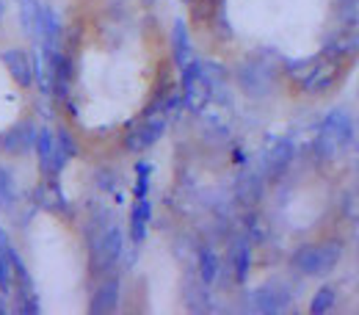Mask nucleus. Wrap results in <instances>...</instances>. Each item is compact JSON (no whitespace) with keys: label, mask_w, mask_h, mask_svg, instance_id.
<instances>
[{"label":"nucleus","mask_w":359,"mask_h":315,"mask_svg":"<svg viewBox=\"0 0 359 315\" xmlns=\"http://www.w3.org/2000/svg\"><path fill=\"white\" fill-rule=\"evenodd\" d=\"M86 243H89V269L94 276H105L119 266L125 255V232L122 227L102 219H91L86 227Z\"/></svg>","instance_id":"1"},{"label":"nucleus","mask_w":359,"mask_h":315,"mask_svg":"<svg viewBox=\"0 0 359 315\" xmlns=\"http://www.w3.org/2000/svg\"><path fill=\"white\" fill-rule=\"evenodd\" d=\"M354 133H357V128H354L351 114L346 108H332L318 128V135L313 141V155L320 163L340 158L348 149V144L354 141Z\"/></svg>","instance_id":"2"},{"label":"nucleus","mask_w":359,"mask_h":315,"mask_svg":"<svg viewBox=\"0 0 359 315\" xmlns=\"http://www.w3.org/2000/svg\"><path fill=\"white\" fill-rule=\"evenodd\" d=\"M340 257H343V243L332 238V241H320V243H302L293 252L290 263L304 276H326L329 271L337 269Z\"/></svg>","instance_id":"3"},{"label":"nucleus","mask_w":359,"mask_h":315,"mask_svg":"<svg viewBox=\"0 0 359 315\" xmlns=\"http://www.w3.org/2000/svg\"><path fill=\"white\" fill-rule=\"evenodd\" d=\"M276 78H279V69L266 55H252L238 67V86L252 100L269 97L276 89Z\"/></svg>","instance_id":"4"},{"label":"nucleus","mask_w":359,"mask_h":315,"mask_svg":"<svg viewBox=\"0 0 359 315\" xmlns=\"http://www.w3.org/2000/svg\"><path fill=\"white\" fill-rule=\"evenodd\" d=\"M180 72H182V75H180L182 105H185L191 114H202V111L210 105V100H213V86H210V81H208V75H205V69H202V61L194 58V61L185 64Z\"/></svg>","instance_id":"5"},{"label":"nucleus","mask_w":359,"mask_h":315,"mask_svg":"<svg viewBox=\"0 0 359 315\" xmlns=\"http://www.w3.org/2000/svg\"><path fill=\"white\" fill-rule=\"evenodd\" d=\"M348 61H351V58L332 55V53H320V58H318V64L313 67V72L299 83V89L304 91V94H313V97L326 94L329 89L337 86V81L343 78Z\"/></svg>","instance_id":"6"},{"label":"nucleus","mask_w":359,"mask_h":315,"mask_svg":"<svg viewBox=\"0 0 359 315\" xmlns=\"http://www.w3.org/2000/svg\"><path fill=\"white\" fill-rule=\"evenodd\" d=\"M166 130H169L166 114H141V119L125 130L122 144L128 152H147L166 135Z\"/></svg>","instance_id":"7"},{"label":"nucleus","mask_w":359,"mask_h":315,"mask_svg":"<svg viewBox=\"0 0 359 315\" xmlns=\"http://www.w3.org/2000/svg\"><path fill=\"white\" fill-rule=\"evenodd\" d=\"M42 55H45V72H47V83H50V94L55 100H67V94L72 89V78H75L72 58L61 47L42 50Z\"/></svg>","instance_id":"8"},{"label":"nucleus","mask_w":359,"mask_h":315,"mask_svg":"<svg viewBox=\"0 0 359 315\" xmlns=\"http://www.w3.org/2000/svg\"><path fill=\"white\" fill-rule=\"evenodd\" d=\"M36 133H39V125L34 119H20V122L8 125L6 130H0V152L11 155V158L31 155L36 147Z\"/></svg>","instance_id":"9"},{"label":"nucleus","mask_w":359,"mask_h":315,"mask_svg":"<svg viewBox=\"0 0 359 315\" xmlns=\"http://www.w3.org/2000/svg\"><path fill=\"white\" fill-rule=\"evenodd\" d=\"M296 158V144L290 138H273L263 152V177L266 182H276L287 175Z\"/></svg>","instance_id":"10"},{"label":"nucleus","mask_w":359,"mask_h":315,"mask_svg":"<svg viewBox=\"0 0 359 315\" xmlns=\"http://www.w3.org/2000/svg\"><path fill=\"white\" fill-rule=\"evenodd\" d=\"M290 299L293 296H290V290L282 282H266L257 290H252L249 304H252L255 313L273 315V313H285L290 307Z\"/></svg>","instance_id":"11"},{"label":"nucleus","mask_w":359,"mask_h":315,"mask_svg":"<svg viewBox=\"0 0 359 315\" xmlns=\"http://www.w3.org/2000/svg\"><path fill=\"white\" fill-rule=\"evenodd\" d=\"M232 194H235V202L241 208H246V210L257 208L266 199V177H263V172H252V169L238 172Z\"/></svg>","instance_id":"12"},{"label":"nucleus","mask_w":359,"mask_h":315,"mask_svg":"<svg viewBox=\"0 0 359 315\" xmlns=\"http://www.w3.org/2000/svg\"><path fill=\"white\" fill-rule=\"evenodd\" d=\"M6 72L11 75V81L20 86V89H31L34 86V55L22 47H11V50H3L0 55Z\"/></svg>","instance_id":"13"},{"label":"nucleus","mask_w":359,"mask_h":315,"mask_svg":"<svg viewBox=\"0 0 359 315\" xmlns=\"http://www.w3.org/2000/svg\"><path fill=\"white\" fill-rule=\"evenodd\" d=\"M119 296H122V282L119 276H102V282L94 288L89 299V313L94 315H108L119 307Z\"/></svg>","instance_id":"14"},{"label":"nucleus","mask_w":359,"mask_h":315,"mask_svg":"<svg viewBox=\"0 0 359 315\" xmlns=\"http://www.w3.org/2000/svg\"><path fill=\"white\" fill-rule=\"evenodd\" d=\"M34 202L36 208H42L47 213H55V216H64L69 213V202L64 196V188L58 185V177H45L34 188Z\"/></svg>","instance_id":"15"},{"label":"nucleus","mask_w":359,"mask_h":315,"mask_svg":"<svg viewBox=\"0 0 359 315\" xmlns=\"http://www.w3.org/2000/svg\"><path fill=\"white\" fill-rule=\"evenodd\" d=\"M229 269L235 276V285H246L249 282V271H252V241L241 232L229 241Z\"/></svg>","instance_id":"16"},{"label":"nucleus","mask_w":359,"mask_h":315,"mask_svg":"<svg viewBox=\"0 0 359 315\" xmlns=\"http://www.w3.org/2000/svg\"><path fill=\"white\" fill-rule=\"evenodd\" d=\"M149 222H152V202L147 196H138L130 208V243L133 246H141L147 241Z\"/></svg>","instance_id":"17"},{"label":"nucleus","mask_w":359,"mask_h":315,"mask_svg":"<svg viewBox=\"0 0 359 315\" xmlns=\"http://www.w3.org/2000/svg\"><path fill=\"white\" fill-rule=\"evenodd\" d=\"M172 58H175V64H177L180 69L196 58V55H194V42H191V34H188L185 20H175V25H172Z\"/></svg>","instance_id":"18"},{"label":"nucleus","mask_w":359,"mask_h":315,"mask_svg":"<svg viewBox=\"0 0 359 315\" xmlns=\"http://www.w3.org/2000/svg\"><path fill=\"white\" fill-rule=\"evenodd\" d=\"M196 269H199V282L205 288H213L219 274H222V257L213 246H199L196 252Z\"/></svg>","instance_id":"19"},{"label":"nucleus","mask_w":359,"mask_h":315,"mask_svg":"<svg viewBox=\"0 0 359 315\" xmlns=\"http://www.w3.org/2000/svg\"><path fill=\"white\" fill-rule=\"evenodd\" d=\"M359 50V34L354 28H343L337 34H332L323 45V53H332V55H343V58H354Z\"/></svg>","instance_id":"20"},{"label":"nucleus","mask_w":359,"mask_h":315,"mask_svg":"<svg viewBox=\"0 0 359 315\" xmlns=\"http://www.w3.org/2000/svg\"><path fill=\"white\" fill-rule=\"evenodd\" d=\"M243 235L252 241V243H266L271 238V224L263 213H257L255 208L243 216Z\"/></svg>","instance_id":"21"},{"label":"nucleus","mask_w":359,"mask_h":315,"mask_svg":"<svg viewBox=\"0 0 359 315\" xmlns=\"http://www.w3.org/2000/svg\"><path fill=\"white\" fill-rule=\"evenodd\" d=\"M20 199V188L6 163H0V210H11Z\"/></svg>","instance_id":"22"},{"label":"nucleus","mask_w":359,"mask_h":315,"mask_svg":"<svg viewBox=\"0 0 359 315\" xmlns=\"http://www.w3.org/2000/svg\"><path fill=\"white\" fill-rule=\"evenodd\" d=\"M53 147H55V133H53V128H50V125H42V128H39V133H36V147H34V152H36V161H39V169H42V175L47 172V163H50Z\"/></svg>","instance_id":"23"},{"label":"nucleus","mask_w":359,"mask_h":315,"mask_svg":"<svg viewBox=\"0 0 359 315\" xmlns=\"http://www.w3.org/2000/svg\"><path fill=\"white\" fill-rule=\"evenodd\" d=\"M318 58H320V53H318V55H310V58H287V61L282 64V69H285V75H287L293 83H302V81L313 72Z\"/></svg>","instance_id":"24"},{"label":"nucleus","mask_w":359,"mask_h":315,"mask_svg":"<svg viewBox=\"0 0 359 315\" xmlns=\"http://www.w3.org/2000/svg\"><path fill=\"white\" fill-rule=\"evenodd\" d=\"M334 17H337L340 28L359 31V0H337L334 3Z\"/></svg>","instance_id":"25"},{"label":"nucleus","mask_w":359,"mask_h":315,"mask_svg":"<svg viewBox=\"0 0 359 315\" xmlns=\"http://www.w3.org/2000/svg\"><path fill=\"white\" fill-rule=\"evenodd\" d=\"M334 302H337L334 288H332V285H320V288L315 290L313 302H310V313L313 315L329 313V310H334Z\"/></svg>","instance_id":"26"},{"label":"nucleus","mask_w":359,"mask_h":315,"mask_svg":"<svg viewBox=\"0 0 359 315\" xmlns=\"http://www.w3.org/2000/svg\"><path fill=\"white\" fill-rule=\"evenodd\" d=\"M226 0H191L188 6H191V14L196 17V20H205V22H210L213 20V14L219 11V8H224Z\"/></svg>","instance_id":"27"},{"label":"nucleus","mask_w":359,"mask_h":315,"mask_svg":"<svg viewBox=\"0 0 359 315\" xmlns=\"http://www.w3.org/2000/svg\"><path fill=\"white\" fill-rule=\"evenodd\" d=\"M53 133H55V147H58L69 161H72V158H78V152H81V149H78L75 135L69 133L67 128H53Z\"/></svg>","instance_id":"28"},{"label":"nucleus","mask_w":359,"mask_h":315,"mask_svg":"<svg viewBox=\"0 0 359 315\" xmlns=\"http://www.w3.org/2000/svg\"><path fill=\"white\" fill-rule=\"evenodd\" d=\"M149 177H152V166L141 161V163L135 166V185H133L135 199H138V196H147V194H149Z\"/></svg>","instance_id":"29"},{"label":"nucleus","mask_w":359,"mask_h":315,"mask_svg":"<svg viewBox=\"0 0 359 315\" xmlns=\"http://www.w3.org/2000/svg\"><path fill=\"white\" fill-rule=\"evenodd\" d=\"M97 182H100V188H105V191H116V175H114L111 169L97 172Z\"/></svg>","instance_id":"30"},{"label":"nucleus","mask_w":359,"mask_h":315,"mask_svg":"<svg viewBox=\"0 0 359 315\" xmlns=\"http://www.w3.org/2000/svg\"><path fill=\"white\" fill-rule=\"evenodd\" d=\"M11 313V304H8V293H3L0 290V315Z\"/></svg>","instance_id":"31"},{"label":"nucleus","mask_w":359,"mask_h":315,"mask_svg":"<svg viewBox=\"0 0 359 315\" xmlns=\"http://www.w3.org/2000/svg\"><path fill=\"white\" fill-rule=\"evenodd\" d=\"M3 14H6V3L0 0V20H3Z\"/></svg>","instance_id":"32"},{"label":"nucleus","mask_w":359,"mask_h":315,"mask_svg":"<svg viewBox=\"0 0 359 315\" xmlns=\"http://www.w3.org/2000/svg\"><path fill=\"white\" fill-rule=\"evenodd\" d=\"M141 3H144V6H152V3H155V0H141Z\"/></svg>","instance_id":"33"},{"label":"nucleus","mask_w":359,"mask_h":315,"mask_svg":"<svg viewBox=\"0 0 359 315\" xmlns=\"http://www.w3.org/2000/svg\"><path fill=\"white\" fill-rule=\"evenodd\" d=\"M354 144H357V149H359V135L354 133Z\"/></svg>","instance_id":"34"},{"label":"nucleus","mask_w":359,"mask_h":315,"mask_svg":"<svg viewBox=\"0 0 359 315\" xmlns=\"http://www.w3.org/2000/svg\"><path fill=\"white\" fill-rule=\"evenodd\" d=\"M185 3H191V0H185Z\"/></svg>","instance_id":"35"}]
</instances>
